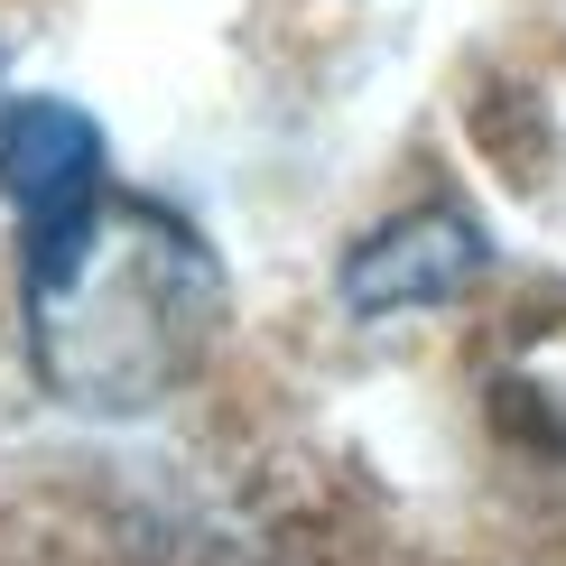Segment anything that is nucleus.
Returning a JSON list of instances; mask_svg holds the SVG:
<instances>
[{
  "mask_svg": "<svg viewBox=\"0 0 566 566\" xmlns=\"http://www.w3.org/2000/svg\"><path fill=\"white\" fill-rule=\"evenodd\" d=\"M0 196L29 242V297H56L103 223V130L46 93L10 103L0 112Z\"/></svg>",
  "mask_w": 566,
  "mask_h": 566,
  "instance_id": "1",
  "label": "nucleus"
},
{
  "mask_svg": "<svg viewBox=\"0 0 566 566\" xmlns=\"http://www.w3.org/2000/svg\"><path fill=\"white\" fill-rule=\"evenodd\" d=\"M474 270H483V232L464 223V214H446V205H428V214L371 232V242L344 261V289H353V306L381 316V306H418V297L464 289Z\"/></svg>",
  "mask_w": 566,
  "mask_h": 566,
  "instance_id": "2",
  "label": "nucleus"
}]
</instances>
